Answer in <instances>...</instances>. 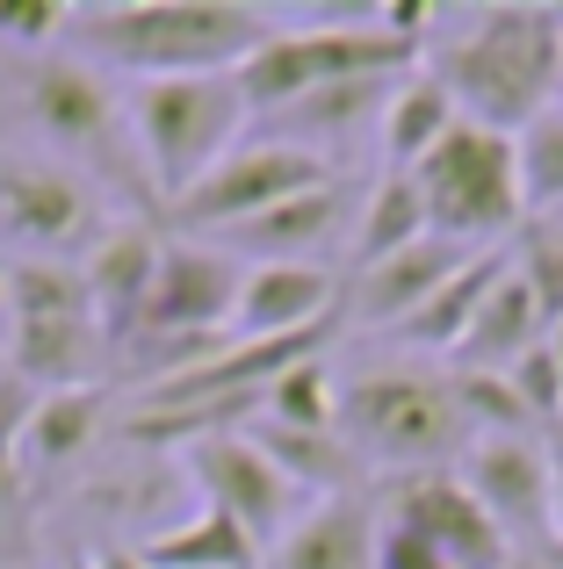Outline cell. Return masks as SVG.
I'll return each mask as SVG.
<instances>
[{"instance_id":"cell-1","label":"cell","mask_w":563,"mask_h":569,"mask_svg":"<svg viewBox=\"0 0 563 569\" xmlns=\"http://www.w3.org/2000/svg\"><path fill=\"white\" fill-rule=\"evenodd\" d=\"M282 14L254 0H130V8H72L66 43L101 72L130 80H188V72H239L275 37Z\"/></svg>"},{"instance_id":"cell-2","label":"cell","mask_w":563,"mask_h":569,"mask_svg":"<svg viewBox=\"0 0 563 569\" xmlns=\"http://www.w3.org/2000/svg\"><path fill=\"white\" fill-rule=\"evenodd\" d=\"M426 66L470 123L521 138L542 109L563 101V8H484Z\"/></svg>"},{"instance_id":"cell-3","label":"cell","mask_w":563,"mask_h":569,"mask_svg":"<svg viewBox=\"0 0 563 569\" xmlns=\"http://www.w3.org/2000/svg\"><path fill=\"white\" fill-rule=\"evenodd\" d=\"M426 29H434V8H376L347 14V22L339 14H310V22L282 14L275 37L239 66V94L260 123V116L318 94V87L368 80V72H412L426 58Z\"/></svg>"},{"instance_id":"cell-4","label":"cell","mask_w":563,"mask_h":569,"mask_svg":"<svg viewBox=\"0 0 563 569\" xmlns=\"http://www.w3.org/2000/svg\"><path fill=\"white\" fill-rule=\"evenodd\" d=\"M339 440L362 455V469H455L470 447V418L455 376L434 361H376L339 382Z\"/></svg>"},{"instance_id":"cell-5","label":"cell","mask_w":563,"mask_h":569,"mask_svg":"<svg viewBox=\"0 0 563 569\" xmlns=\"http://www.w3.org/2000/svg\"><path fill=\"white\" fill-rule=\"evenodd\" d=\"M14 87H22V116L58 152V167H72L101 194L124 188L130 202H152V188H145V173H138V152H130L124 87H116L95 58H80L72 43L14 58Z\"/></svg>"},{"instance_id":"cell-6","label":"cell","mask_w":563,"mask_h":569,"mask_svg":"<svg viewBox=\"0 0 563 569\" xmlns=\"http://www.w3.org/2000/svg\"><path fill=\"white\" fill-rule=\"evenodd\" d=\"M124 116H130V152L138 173L152 188V209L167 217L203 173L225 152H239L254 109L239 94V72H188V80H130L124 87Z\"/></svg>"},{"instance_id":"cell-7","label":"cell","mask_w":563,"mask_h":569,"mask_svg":"<svg viewBox=\"0 0 563 569\" xmlns=\"http://www.w3.org/2000/svg\"><path fill=\"white\" fill-rule=\"evenodd\" d=\"M419 194H426V223L434 238L463 252H484V246H513L527 231V194H521V159H513V138L506 130H484V123H455L448 138L434 144L419 173Z\"/></svg>"},{"instance_id":"cell-8","label":"cell","mask_w":563,"mask_h":569,"mask_svg":"<svg viewBox=\"0 0 563 569\" xmlns=\"http://www.w3.org/2000/svg\"><path fill=\"white\" fill-rule=\"evenodd\" d=\"M8 368L29 389H72L87 382L101 347L95 303L72 260H8Z\"/></svg>"},{"instance_id":"cell-9","label":"cell","mask_w":563,"mask_h":569,"mask_svg":"<svg viewBox=\"0 0 563 569\" xmlns=\"http://www.w3.org/2000/svg\"><path fill=\"white\" fill-rule=\"evenodd\" d=\"M109 231V194L80 181L58 159L0 152V238L22 246V260H72Z\"/></svg>"},{"instance_id":"cell-10","label":"cell","mask_w":563,"mask_h":569,"mask_svg":"<svg viewBox=\"0 0 563 569\" xmlns=\"http://www.w3.org/2000/svg\"><path fill=\"white\" fill-rule=\"evenodd\" d=\"M325 181H333V159L304 152V144H282V138H246L239 152H225L167 209V223L188 231V238L196 231L217 238V231H231V223H254V217H268V209H282L289 194L325 188Z\"/></svg>"},{"instance_id":"cell-11","label":"cell","mask_w":563,"mask_h":569,"mask_svg":"<svg viewBox=\"0 0 563 569\" xmlns=\"http://www.w3.org/2000/svg\"><path fill=\"white\" fill-rule=\"evenodd\" d=\"M455 483L492 512V527L521 548L556 541V490H550V432H470L455 455Z\"/></svg>"},{"instance_id":"cell-12","label":"cell","mask_w":563,"mask_h":569,"mask_svg":"<svg viewBox=\"0 0 563 569\" xmlns=\"http://www.w3.org/2000/svg\"><path fill=\"white\" fill-rule=\"evenodd\" d=\"M181 455H188L196 505H217L225 519H239V527L260 541V556H268L282 533H289V519H296V483L275 469L268 447H260L246 426L203 432V440H188Z\"/></svg>"},{"instance_id":"cell-13","label":"cell","mask_w":563,"mask_h":569,"mask_svg":"<svg viewBox=\"0 0 563 569\" xmlns=\"http://www.w3.org/2000/svg\"><path fill=\"white\" fill-rule=\"evenodd\" d=\"M391 527L412 533V541H426L441 562H455V569H513V562H521V556H513V541L492 527V512L455 483V469L397 476Z\"/></svg>"},{"instance_id":"cell-14","label":"cell","mask_w":563,"mask_h":569,"mask_svg":"<svg viewBox=\"0 0 563 569\" xmlns=\"http://www.w3.org/2000/svg\"><path fill=\"white\" fill-rule=\"evenodd\" d=\"M354 181L347 173H333L325 188H304V194H289L282 209H268V217H254V223H231V231H217V246L239 260L246 252V267H318V252L333 246L339 231H354Z\"/></svg>"},{"instance_id":"cell-15","label":"cell","mask_w":563,"mask_h":569,"mask_svg":"<svg viewBox=\"0 0 563 569\" xmlns=\"http://www.w3.org/2000/svg\"><path fill=\"white\" fill-rule=\"evenodd\" d=\"M159 252H167V231H152V217H109V231L80 252L87 303H95V325L109 347H124L130 325H138L152 274H159Z\"/></svg>"},{"instance_id":"cell-16","label":"cell","mask_w":563,"mask_h":569,"mask_svg":"<svg viewBox=\"0 0 563 569\" xmlns=\"http://www.w3.org/2000/svg\"><path fill=\"white\" fill-rule=\"evenodd\" d=\"M347 274L333 267H246L239 274V303H231V339H296V332H325L339 318Z\"/></svg>"},{"instance_id":"cell-17","label":"cell","mask_w":563,"mask_h":569,"mask_svg":"<svg viewBox=\"0 0 563 569\" xmlns=\"http://www.w3.org/2000/svg\"><path fill=\"white\" fill-rule=\"evenodd\" d=\"M383 548V519L362 490L347 498H310L289 519V533L260 556V569H376Z\"/></svg>"},{"instance_id":"cell-18","label":"cell","mask_w":563,"mask_h":569,"mask_svg":"<svg viewBox=\"0 0 563 569\" xmlns=\"http://www.w3.org/2000/svg\"><path fill=\"white\" fill-rule=\"evenodd\" d=\"M101 426H109V389L101 382L37 389V403H29V418H22V447H14L22 483H43V476L72 469V461L101 440Z\"/></svg>"},{"instance_id":"cell-19","label":"cell","mask_w":563,"mask_h":569,"mask_svg":"<svg viewBox=\"0 0 563 569\" xmlns=\"http://www.w3.org/2000/svg\"><path fill=\"white\" fill-rule=\"evenodd\" d=\"M463 260H470V252L448 246V238H419V246H405V252H391V260L347 274V296H339V303L354 310V325H391V332H397V325H405Z\"/></svg>"},{"instance_id":"cell-20","label":"cell","mask_w":563,"mask_h":569,"mask_svg":"<svg viewBox=\"0 0 563 569\" xmlns=\"http://www.w3.org/2000/svg\"><path fill=\"white\" fill-rule=\"evenodd\" d=\"M550 339V318H542L535 289L521 281V267H506V274L492 281V296H484V310L470 318L463 347L448 353V376H506L513 361H521L527 347H542Z\"/></svg>"},{"instance_id":"cell-21","label":"cell","mask_w":563,"mask_h":569,"mask_svg":"<svg viewBox=\"0 0 563 569\" xmlns=\"http://www.w3.org/2000/svg\"><path fill=\"white\" fill-rule=\"evenodd\" d=\"M455 123H463L455 94L441 87V72L419 58V66L391 87V109H383V123H376V144H383V159H391V173H419Z\"/></svg>"},{"instance_id":"cell-22","label":"cell","mask_w":563,"mask_h":569,"mask_svg":"<svg viewBox=\"0 0 563 569\" xmlns=\"http://www.w3.org/2000/svg\"><path fill=\"white\" fill-rule=\"evenodd\" d=\"M506 267H513V246L470 252V260L455 267V274L441 281V289L426 296L405 325H397V339H405V347H419V353H455V347H463V332H470V318L484 310V296H492V281L506 274Z\"/></svg>"},{"instance_id":"cell-23","label":"cell","mask_w":563,"mask_h":569,"mask_svg":"<svg viewBox=\"0 0 563 569\" xmlns=\"http://www.w3.org/2000/svg\"><path fill=\"white\" fill-rule=\"evenodd\" d=\"M419 238H434L419 181H412V173H376V181L362 188V202H354V246H347L354 267H347V274H362V267L419 246Z\"/></svg>"},{"instance_id":"cell-24","label":"cell","mask_w":563,"mask_h":569,"mask_svg":"<svg viewBox=\"0 0 563 569\" xmlns=\"http://www.w3.org/2000/svg\"><path fill=\"white\" fill-rule=\"evenodd\" d=\"M138 562L145 569H260V541L239 527V519H225L217 505H196L181 527L145 533Z\"/></svg>"},{"instance_id":"cell-25","label":"cell","mask_w":563,"mask_h":569,"mask_svg":"<svg viewBox=\"0 0 563 569\" xmlns=\"http://www.w3.org/2000/svg\"><path fill=\"white\" fill-rule=\"evenodd\" d=\"M260 426H289V432H339V368L333 353H310V361H296L289 376H275L260 389ZM246 418V426H254Z\"/></svg>"},{"instance_id":"cell-26","label":"cell","mask_w":563,"mask_h":569,"mask_svg":"<svg viewBox=\"0 0 563 569\" xmlns=\"http://www.w3.org/2000/svg\"><path fill=\"white\" fill-rule=\"evenodd\" d=\"M513 159H521L527 217H563V101L542 109L535 123L513 138Z\"/></svg>"},{"instance_id":"cell-27","label":"cell","mask_w":563,"mask_h":569,"mask_svg":"<svg viewBox=\"0 0 563 569\" xmlns=\"http://www.w3.org/2000/svg\"><path fill=\"white\" fill-rule=\"evenodd\" d=\"M29 403H37V389H29V382L8 368V376H0V498L22 483V469H14V447H22V418H29Z\"/></svg>"},{"instance_id":"cell-28","label":"cell","mask_w":563,"mask_h":569,"mask_svg":"<svg viewBox=\"0 0 563 569\" xmlns=\"http://www.w3.org/2000/svg\"><path fill=\"white\" fill-rule=\"evenodd\" d=\"M376 569H455V562H441L426 541H412V533H397L391 519H383V548H376Z\"/></svg>"},{"instance_id":"cell-29","label":"cell","mask_w":563,"mask_h":569,"mask_svg":"<svg viewBox=\"0 0 563 569\" xmlns=\"http://www.w3.org/2000/svg\"><path fill=\"white\" fill-rule=\"evenodd\" d=\"M550 490H556V541H563V426L550 432Z\"/></svg>"},{"instance_id":"cell-30","label":"cell","mask_w":563,"mask_h":569,"mask_svg":"<svg viewBox=\"0 0 563 569\" xmlns=\"http://www.w3.org/2000/svg\"><path fill=\"white\" fill-rule=\"evenodd\" d=\"M95 569H145V562H138V548H101Z\"/></svg>"},{"instance_id":"cell-31","label":"cell","mask_w":563,"mask_h":569,"mask_svg":"<svg viewBox=\"0 0 563 569\" xmlns=\"http://www.w3.org/2000/svg\"><path fill=\"white\" fill-rule=\"evenodd\" d=\"M535 562H542V569H563V541H550V548H542Z\"/></svg>"},{"instance_id":"cell-32","label":"cell","mask_w":563,"mask_h":569,"mask_svg":"<svg viewBox=\"0 0 563 569\" xmlns=\"http://www.w3.org/2000/svg\"><path fill=\"white\" fill-rule=\"evenodd\" d=\"M550 347H556V361H563V325H556V332H550Z\"/></svg>"},{"instance_id":"cell-33","label":"cell","mask_w":563,"mask_h":569,"mask_svg":"<svg viewBox=\"0 0 563 569\" xmlns=\"http://www.w3.org/2000/svg\"><path fill=\"white\" fill-rule=\"evenodd\" d=\"M66 569H95V556H80V562H66Z\"/></svg>"},{"instance_id":"cell-34","label":"cell","mask_w":563,"mask_h":569,"mask_svg":"<svg viewBox=\"0 0 563 569\" xmlns=\"http://www.w3.org/2000/svg\"><path fill=\"white\" fill-rule=\"evenodd\" d=\"M0 376H8V339H0Z\"/></svg>"},{"instance_id":"cell-35","label":"cell","mask_w":563,"mask_h":569,"mask_svg":"<svg viewBox=\"0 0 563 569\" xmlns=\"http://www.w3.org/2000/svg\"><path fill=\"white\" fill-rule=\"evenodd\" d=\"M556 231H563V223H556Z\"/></svg>"}]
</instances>
